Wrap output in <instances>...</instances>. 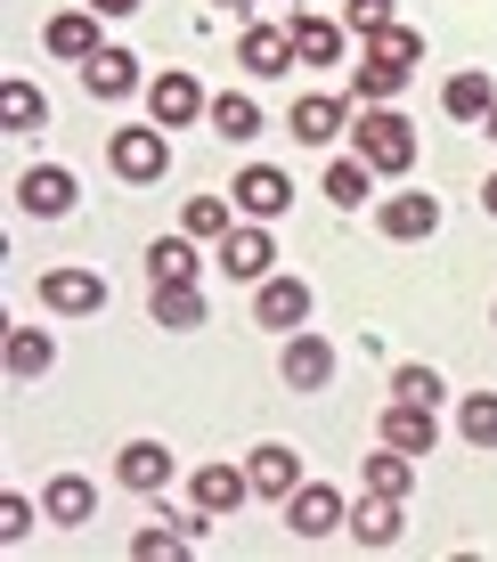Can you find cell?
Here are the masks:
<instances>
[{
  "instance_id": "cell-1",
  "label": "cell",
  "mask_w": 497,
  "mask_h": 562,
  "mask_svg": "<svg viewBox=\"0 0 497 562\" xmlns=\"http://www.w3.org/2000/svg\"><path fill=\"white\" fill-rule=\"evenodd\" d=\"M351 139H359V164H375V171H408L416 164V131H408V114H392V106H368Z\"/></svg>"
},
{
  "instance_id": "cell-2",
  "label": "cell",
  "mask_w": 497,
  "mask_h": 562,
  "mask_svg": "<svg viewBox=\"0 0 497 562\" xmlns=\"http://www.w3.org/2000/svg\"><path fill=\"white\" fill-rule=\"evenodd\" d=\"M106 164L123 171L131 188L163 180V164H171V147H163V123H131V131H114V139H106Z\"/></svg>"
},
{
  "instance_id": "cell-3",
  "label": "cell",
  "mask_w": 497,
  "mask_h": 562,
  "mask_svg": "<svg viewBox=\"0 0 497 562\" xmlns=\"http://www.w3.org/2000/svg\"><path fill=\"white\" fill-rule=\"evenodd\" d=\"M228 204H237L245 221H278V212L294 204V180H285L278 164H245V171H237V188H228Z\"/></svg>"
},
{
  "instance_id": "cell-4",
  "label": "cell",
  "mask_w": 497,
  "mask_h": 562,
  "mask_svg": "<svg viewBox=\"0 0 497 562\" xmlns=\"http://www.w3.org/2000/svg\"><path fill=\"white\" fill-rule=\"evenodd\" d=\"M42 302L57 310V318H99V310H106V278H99V269H49Z\"/></svg>"
},
{
  "instance_id": "cell-5",
  "label": "cell",
  "mask_w": 497,
  "mask_h": 562,
  "mask_svg": "<svg viewBox=\"0 0 497 562\" xmlns=\"http://www.w3.org/2000/svg\"><path fill=\"white\" fill-rule=\"evenodd\" d=\"M204 106H213V99H204V90H196V74H180V66H163L156 74V82H147V114H156V123L163 131H180V123H196V114Z\"/></svg>"
},
{
  "instance_id": "cell-6",
  "label": "cell",
  "mask_w": 497,
  "mask_h": 562,
  "mask_svg": "<svg viewBox=\"0 0 497 562\" xmlns=\"http://www.w3.org/2000/svg\"><path fill=\"white\" fill-rule=\"evenodd\" d=\"M278 375H285V392H327V375H335V342H327V335H285Z\"/></svg>"
},
{
  "instance_id": "cell-7",
  "label": "cell",
  "mask_w": 497,
  "mask_h": 562,
  "mask_svg": "<svg viewBox=\"0 0 497 562\" xmlns=\"http://www.w3.org/2000/svg\"><path fill=\"white\" fill-rule=\"evenodd\" d=\"M342 521L351 514H342V497L327 490V481H302V490L285 497V530L294 538H327V530H342Z\"/></svg>"
},
{
  "instance_id": "cell-8",
  "label": "cell",
  "mask_w": 497,
  "mask_h": 562,
  "mask_svg": "<svg viewBox=\"0 0 497 562\" xmlns=\"http://www.w3.org/2000/svg\"><path fill=\"white\" fill-rule=\"evenodd\" d=\"M270 261H278V245H270V221H253V228H228V237H221V269H228V278L261 285V278H270Z\"/></svg>"
},
{
  "instance_id": "cell-9",
  "label": "cell",
  "mask_w": 497,
  "mask_h": 562,
  "mask_svg": "<svg viewBox=\"0 0 497 562\" xmlns=\"http://www.w3.org/2000/svg\"><path fill=\"white\" fill-rule=\"evenodd\" d=\"M253 318L278 326V335H302V318H310V285H302V278H261Z\"/></svg>"
},
{
  "instance_id": "cell-10",
  "label": "cell",
  "mask_w": 497,
  "mask_h": 562,
  "mask_svg": "<svg viewBox=\"0 0 497 562\" xmlns=\"http://www.w3.org/2000/svg\"><path fill=\"white\" fill-rule=\"evenodd\" d=\"M16 204H25L33 221H57V212H74V171H66V164H33L25 180H16Z\"/></svg>"
},
{
  "instance_id": "cell-11",
  "label": "cell",
  "mask_w": 497,
  "mask_h": 562,
  "mask_svg": "<svg viewBox=\"0 0 497 562\" xmlns=\"http://www.w3.org/2000/svg\"><path fill=\"white\" fill-rule=\"evenodd\" d=\"M237 66L261 74V82H270V74H294V33H285V25H245Z\"/></svg>"
},
{
  "instance_id": "cell-12",
  "label": "cell",
  "mask_w": 497,
  "mask_h": 562,
  "mask_svg": "<svg viewBox=\"0 0 497 562\" xmlns=\"http://www.w3.org/2000/svg\"><path fill=\"white\" fill-rule=\"evenodd\" d=\"M245 473H253V490H261V497H278V506H285V497L302 490V457L285 449V440H270V449H253V457H245Z\"/></svg>"
},
{
  "instance_id": "cell-13",
  "label": "cell",
  "mask_w": 497,
  "mask_h": 562,
  "mask_svg": "<svg viewBox=\"0 0 497 562\" xmlns=\"http://www.w3.org/2000/svg\"><path fill=\"white\" fill-rule=\"evenodd\" d=\"M82 90H90V99H131V90H139V57H131V49L82 57Z\"/></svg>"
},
{
  "instance_id": "cell-14",
  "label": "cell",
  "mask_w": 497,
  "mask_h": 562,
  "mask_svg": "<svg viewBox=\"0 0 497 562\" xmlns=\"http://www.w3.org/2000/svg\"><path fill=\"white\" fill-rule=\"evenodd\" d=\"M114 473H123V490H139V497H156L163 481H171V449L163 440H131L123 457H114Z\"/></svg>"
},
{
  "instance_id": "cell-15",
  "label": "cell",
  "mask_w": 497,
  "mask_h": 562,
  "mask_svg": "<svg viewBox=\"0 0 497 562\" xmlns=\"http://www.w3.org/2000/svg\"><path fill=\"white\" fill-rule=\"evenodd\" d=\"M42 42H49L57 57H74V66H82V57H99V9H57Z\"/></svg>"
},
{
  "instance_id": "cell-16",
  "label": "cell",
  "mask_w": 497,
  "mask_h": 562,
  "mask_svg": "<svg viewBox=\"0 0 497 562\" xmlns=\"http://www.w3.org/2000/svg\"><path fill=\"white\" fill-rule=\"evenodd\" d=\"M245 497H253V473H237V464H204V473H196V506L213 514V521L237 514Z\"/></svg>"
},
{
  "instance_id": "cell-17",
  "label": "cell",
  "mask_w": 497,
  "mask_h": 562,
  "mask_svg": "<svg viewBox=\"0 0 497 562\" xmlns=\"http://www.w3.org/2000/svg\"><path fill=\"white\" fill-rule=\"evenodd\" d=\"M42 514L57 521V530H82V521L99 514V490H90L82 473H57V481H49V497H42Z\"/></svg>"
},
{
  "instance_id": "cell-18",
  "label": "cell",
  "mask_w": 497,
  "mask_h": 562,
  "mask_svg": "<svg viewBox=\"0 0 497 562\" xmlns=\"http://www.w3.org/2000/svg\"><path fill=\"white\" fill-rule=\"evenodd\" d=\"M384 440H392V449H408V457H432L441 424H432V408H416V400H392V416H384Z\"/></svg>"
},
{
  "instance_id": "cell-19",
  "label": "cell",
  "mask_w": 497,
  "mask_h": 562,
  "mask_svg": "<svg viewBox=\"0 0 497 562\" xmlns=\"http://www.w3.org/2000/svg\"><path fill=\"white\" fill-rule=\"evenodd\" d=\"M441 106L456 114V123H489V106H497V90H489V74H482V66H465V74H449V90H441Z\"/></svg>"
},
{
  "instance_id": "cell-20",
  "label": "cell",
  "mask_w": 497,
  "mask_h": 562,
  "mask_svg": "<svg viewBox=\"0 0 497 562\" xmlns=\"http://www.w3.org/2000/svg\"><path fill=\"white\" fill-rule=\"evenodd\" d=\"M375 221H384V237H432V228H441V204L432 196H384V212H375Z\"/></svg>"
},
{
  "instance_id": "cell-21",
  "label": "cell",
  "mask_w": 497,
  "mask_h": 562,
  "mask_svg": "<svg viewBox=\"0 0 497 562\" xmlns=\"http://www.w3.org/2000/svg\"><path fill=\"white\" fill-rule=\"evenodd\" d=\"M204 123H213L221 139H237V147H245V139H261V106L245 99V90H221V99L204 106Z\"/></svg>"
},
{
  "instance_id": "cell-22",
  "label": "cell",
  "mask_w": 497,
  "mask_h": 562,
  "mask_svg": "<svg viewBox=\"0 0 497 562\" xmlns=\"http://www.w3.org/2000/svg\"><path fill=\"white\" fill-rule=\"evenodd\" d=\"M196 245L188 237H163V245H147V285H196Z\"/></svg>"
},
{
  "instance_id": "cell-23",
  "label": "cell",
  "mask_w": 497,
  "mask_h": 562,
  "mask_svg": "<svg viewBox=\"0 0 497 562\" xmlns=\"http://www.w3.org/2000/svg\"><path fill=\"white\" fill-rule=\"evenodd\" d=\"M351 530H359V547H392V538H399V497L368 490V497H359V514H351Z\"/></svg>"
},
{
  "instance_id": "cell-24",
  "label": "cell",
  "mask_w": 497,
  "mask_h": 562,
  "mask_svg": "<svg viewBox=\"0 0 497 562\" xmlns=\"http://www.w3.org/2000/svg\"><path fill=\"white\" fill-rule=\"evenodd\" d=\"M285 33H294V57H302V66H335V57H342V25H327V16H294Z\"/></svg>"
},
{
  "instance_id": "cell-25",
  "label": "cell",
  "mask_w": 497,
  "mask_h": 562,
  "mask_svg": "<svg viewBox=\"0 0 497 562\" xmlns=\"http://www.w3.org/2000/svg\"><path fill=\"white\" fill-rule=\"evenodd\" d=\"M285 131H294L302 147H327V139H342V99H302Z\"/></svg>"
},
{
  "instance_id": "cell-26",
  "label": "cell",
  "mask_w": 497,
  "mask_h": 562,
  "mask_svg": "<svg viewBox=\"0 0 497 562\" xmlns=\"http://www.w3.org/2000/svg\"><path fill=\"white\" fill-rule=\"evenodd\" d=\"M49 123V99L33 82H0V131H42Z\"/></svg>"
},
{
  "instance_id": "cell-27",
  "label": "cell",
  "mask_w": 497,
  "mask_h": 562,
  "mask_svg": "<svg viewBox=\"0 0 497 562\" xmlns=\"http://www.w3.org/2000/svg\"><path fill=\"white\" fill-rule=\"evenodd\" d=\"M327 196L342 204V212H359L375 196V164H359V155H342V164H327Z\"/></svg>"
},
{
  "instance_id": "cell-28",
  "label": "cell",
  "mask_w": 497,
  "mask_h": 562,
  "mask_svg": "<svg viewBox=\"0 0 497 562\" xmlns=\"http://www.w3.org/2000/svg\"><path fill=\"white\" fill-rule=\"evenodd\" d=\"M368 490H384V497H408V490H416V457L384 440V449L368 457Z\"/></svg>"
},
{
  "instance_id": "cell-29",
  "label": "cell",
  "mask_w": 497,
  "mask_h": 562,
  "mask_svg": "<svg viewBox=\"0 0 497 562\" xmlns=\"http://www.w3.org/2000/svg\"><path fill=\"white\" fill-rule=\"evenodd\" d=\"M156 326H171V335L204 326V294H196V285H156Z\"/></svg>"
},
{
  "instance_id": "cell-30",
  "label": "cell",
  "mask_w": 497,
  "mask_h": 562,
  "mask_svg": "<svg viewBox=\"0 0 497 562\" xmlns=\"http://www.w3.org/2000/svg\"><path fill=\"white\" fill-rule=\"evenodd\" d=\"M49 359H57V342L42 326H9V375H42Z\"/></svg>"
},
{
  "instance_id": "cell-31",
  "label": "cell",
  "mask_w": 497,
  "mask_h": 562,
  "mask_svg": "<svg viewBox=\"0 0 497 562\" xmlns=\"http://www.w3.org/2000/svg\"><path fill=\"white\" fill-rule=\"evenodd\" d=\"M456 432H465V449H497V392H473L465 400V416H456Z\"/></svg>"
},
{
  "instance_id": "cell-32",
  "label": "cell",
  "mask_w": 497,
  "mask_h": 562,
  "mask_svg": "<svg viewBox=\"0 0 497 562\" xmlns=\"http://www.w3.org/2000/svg\"><path fill=\"white\" fill-rule=\"evenodd\" d=\"M368 57H384V66H416V57H425V33H416V25H384V33H368Z\"/></svg>"
},
{
  "instance_id": "cell-33",
  "label": "cell",
  "mask_w": 497,
  "mask_h": 562,
  "mask_svg": "<svg viewBox=\"0 0 497 562\" xmlns=\"http://www.w3.org/2000/svg\"><path fill=\"white\" fill-rule=\"evenodd\" d=\"M399 90H408V66H384V57H359V99H399Z\"/></svg>"
},
{
  "instance_id": "cell-34",
  "label": "cell",
  "mask_w": 497,
  "mask_h": 562,
  "mask_svg": "<svg viewBox=\"0 0 497 562\" xmlns=\"http://www.w3.org/2000/svg\"><path fill=\"white\" fill-rule=\"evenodd\" d=\"M392 400H416V408H432V400H441V375H432V367H392Z\"/></svg>"
},
{
  "instance_id": "cell-35",
  "label": "cell",
  "mask_w": 497,
  "mask_h": 562,
  "mask_svg": "<svg viewBox=\"0 0 497 562\" xmlns=\"http://www.w3.org/2000/svg\"><path fill=\"white\" fill-rule=\"evenodd\" d=\"M180 221H188V237H228V204L221 196H188Z\"/></svg>"
},
{
  "instance_id": "cell-36",
  "label": "cell",
  "mask_w": 497,
  "mask_h": 562,
  "mask_svg": "<svg viewBox=\"0 0 497 562\" xmlns=\"http://www.w3.org/2000/svg\"><path fill=\"white\" fill-rule=\"evenodd\" d=\"M384 25H392V0H342V33L368 42V33H384Z\"/></svg>"
},
{
  "instance_id": "cell-37",
  "label": "cell",
  "mask_w": 497,
  "mask_h": 562,
  "mask_svg": "<svg viewBox=\"0 0 497 562\" xmlns=\"http://www.w3.org/2000/svg\"><path fill=\"white\" fill-rule=\"evenodd\" d=\"M131 554H139V562H171V554H188V530H180V521H171V530H139Z\"/></svg>"
},
{
  "instance_id": "cell-38",
  "label": "cell",
  "mask_w": 497,
  "mask_h": 562,
  "mask_svg": "<svg viewBox=\"0 0 497 562\" xmlns=\"http://www.w3.org/2000/svg\"><path fill=\"white\" fill-rule=\"evenodd\" d=\"M25 530H33V506H25V497H0V538L25 547Z\"/></svg>"
},
{
  "instance_id": "cell-39",
  "label": "cell",
  "mask_w": 497,
  "mask_h": 562,
  "mask_svg": "<svg viewBox=\"0 0 497 562\" xmlns=\"http://www.w3.org/2000/svg\"><path fill=\"white\" fill-rule=\"evenodd\" d=\"M90 9H99V16H131L139 0H90Z\"/></svg>"
},
{
  "instance_id": "cell-40",
  "label": "cell",
  "mask_w": 497,
  "mask_h": 562,
  "mask_svg": "<svg viewBox=\"0 0 497 562\" xmlns=\"http://www.w3.org/2000/svg\"><path fill=\"white\" fill-rule=\"evenodd\" d=\"M482 212H489V221H497V180H489V188H482Z\"/></svg>"
},
{
  "instance_id": "cell-41",
  "label": "cell",
  "mask_w": 497,
  "mask_h": 562,
  "mask_svg": "<svg viewBox=\"0 0 497 562\" xmlns=\"http://www.w3.org/2000/svg\"><path fill=\"white\" fill-rule=\"evenodd\" d=\"M213 9H228V16H245V9H253V0H213Z\"/></svg>"
},
{
  "instance_id": "cell-42",
  "label": "cell",
  "mask_w": 497,
  "mask_h": 562,
  "mask_svg": "<svg viewBox=\"0 0 497 562\" xmlns=\"http://www.w3.org/2000/svg\"><path fill=\"white\" fill-rule=\"evenodd\" d=\"M489 139H497V106H489Z\"/></svg>"
},
{
  "instance_id": "cell-43",
  "label": "cell",
  "mask_w": 497,
  "mask_h": 562,
  "mask_svg": "<svg viewBox=\"0 0 497 562\" xmlns=\"http://www.w3.org/2000/svg\"><path fill=\"white\" fill-rule=\"evenodd\" d=\"M489 326H497V310H489Z\"/></svg>"
}]
</instances>
